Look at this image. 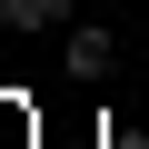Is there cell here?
I'll return each instance as SVG.
<instances>
[{
    "mask_svg": "<svg viewBox=\"0 0 149 149\" xmlns=\"http://www.w3.org/2000/svg\"><path fill=\"white\" fill-rule=\"evenodd\" d=\"M60 20H70V0H0V30H10V40H40Z\"/></svg>",
    "mask_w": 149,
    "mask_h": 149,
    "instance_id": "cell-1",
    "label": "cell"
},
{
    "mask_svg": "<svg viewBox=\"0 0 149 149\" xmlns=\"http://www.w3.org/2000/svg\"><path fill=\"white\" fill-rule=\"evenodd\" d=\"M70 70H80V80H100V70H109V30L100 20H80V30H70V50H60Z\"/></svg>",
    "mask_w": 149,
    "mask_h": 149,
    "instance_id": "cell-2",
    "label": "cell"
},
{
    "mask_svg": "<svg viewBox=\"0 0 149 149\" xmlns=\"http://www.w3.org/2000/svg\"><path fill=\"white\" fill-rule=\"evenodd\" d=\"M20 129H30V109H20V100H0V149H20Z\"/></svg>",
    "mask_w": 149,
    "mask_h": 149,
    "instance_id": "cell-3",
    "label": "cell"
}]
</instances>
